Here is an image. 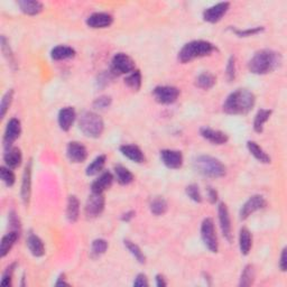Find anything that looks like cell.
I'll return each mask as SVG.
<instances>
[{
    "instance_id": "19",
    "label": "cell",
    "mask_w": 287,
    "mask_h": 287,
    "mask_svg": "<svg viewBox=\"0 0 287 287\" xmlns=\"http://www.w3.org/2000/svg\"><path fill=\"white\" fill-rule=\"evenodd\" d=\"M76 119V112L73 107H64L59 111V126L63 131H69Z\"/></svg>"
},
{
    "instance_id": "12",
    "label": "cell",
    "mask_w": 287,
    "mask_h": 287,
    "mask_svg": "<svg viewBox=\"0 0 287 287\" xmlns=\"http://www.w3.org/2000/svg\"><path fill=\"white\" fill-rule=\"evenodd\" d=\"M229 9H230V3H227V2L219 3L204 10L202 14V17L204 19V22H207V23H210V24L219 23L220 20L225 16V14L229 12Z\"/></svg>"
},
{
    "instance_id": "47",
    "label": "cell",
    "mask_w": 287,
    "mask_h": 287,
    "mask_svg": "<svg viewBox=\"0 0 287 287\" xmlns=\"http://www.w3.org/2000/svg\"><path fill=\"white\" fill-rule=\"evenodd\" d=\"M8 224L12 231L20 232V221L17 213L15 211H10L8 214Z\"/></svg>"
},
{
    "instance_id": "27",
    "label": "cell",
    "mask_w": 287,
    "mask_h": 287,
    "mask_svg": "<svg viewBox=\"0 0 287 287\" xmlns=\"http://www.w3.org/2000/svg\"><path fill=\"white\" fill-rule=\"evenodd\" d=\"M253 248V235L249 230L243 227L239 231V249L244 256H248Z\"/></svg>"
},
{
    "instance_id": "14",
    "label": "cell",
    "mask_w": 287,
    "mask_h": 287,
    "mask_svg": "<svg viewBox=\"0 0 287 287\" xmlns=\"http://www.w3.org/2000/svg\"><path fill=\"white\" fill-rule=\"evenodd\" d=\"M66 156L71 163L80 164L86 161L88 158V151L83 144L79 141H70L66 146Z\"/></svg>"
},
{
    "instance_id": "33",
    "label": "cell",
    "mask_w": 287,
    "mask_h": 287,
    "mask_svg": "<svg viewBox=\"0 0 287 287\" xmlns=\"http://www.w3.org/2000/svg\"><path fill=\"white\" fill-rule=\"evenodd\" d=\"M106 161H107L106 155L97 156L94 160L89 164V166L86 167V170H85L86 175L94 176V175H97V174L101 173V171L104 170V167L106 165Z\"/></svg>"
},
{
    "instance_id": "37",
    "label": "cell",
    "mask_w": 287,
    "mask_h": 287,
    "mask_svg": "<svg viewBox=\"0 0 287 287\" xmlns=\"http://www.w3.org/2000/svg\"><path fill=\"white\" fill-rule=\"evenodd\" d=\"M124 245H125V247L128 249V251H129V253L132 255V257H134L138 261V263H139V264H145L146 263V256L141 251L139 246L136 245L135 243H132L131 240H128V239L124 240Z\"/></svg>"
},
{
    "instance_id": "15",
    "label": "cell",
    "mask_w": 287,
    "mask_h": 287,
    "mask_svg": "<svg viewBox=\"0 0 287 287\" xmlns=\"http://www.w3.org/2000/svg\"><path fill=\"white\" fill-rule=\"evenodd\" d=\"M161 161L170 170H178L183 166V154L179 151L174 150H163L161 151Z\"/></svg>"
},
{
    "instance_id": "20",
    "label": "cell",
    "mask_w": 287,
    "mask_h": 287,
    "mask_svg": "<svg viewBox=\"0 0 287 287\" xmlns=\"http://www.w3.org/2000/svg\"><path fill=\"white\" fill-rule=\"evenodd\" d=\"M115 176L110 172H104L100 174V176L92 183L91 191L93 193H105L107 189H109L114 183Z\"/></svg>"
},
{
    "instance_id": "51",
    "label": "cell",
    "mask_w": 287,
    "mask_h": 287,
    "mask_svg": "<svg viewBox=\"0 0 287 287\" xmlns=\"http://www.w3.org/2000/svg\"><path fill=\"white\" fill-rule=\"evenodd\" d=\"M135 215H136V212L131 210V211H128V212L122 214L120 219H121V221H124V222H129L135 218Z\"/></svg>"
},
{
    "instance_id": "13",
    "label": "cell",
    "mask_w": 287,
    "mask_h": 287,
    "mask_svg": "<svg viewBox=\"0 0 287 287\" xmlns=\"http://www.w3.org/2000/svg\"><path fill=\"white\" fill-rule=\"evenodd\" d=\"M219 214V223L223 237L228 240L229 243L232 242V227H231V219H230V213L227 204L221 202L218 207Z\"/></svg>"
},
{
    "instance_id": "28",
    "label": "cell",
    "mask_w": 287,
    "mask_h": 287,
    "mask_svg": "<svg viewBox=\"0 0 287 287\" xmlns=\"http://www.w3.org/2000/svg\"><path fill=\"white\" fill-rule=\"evenodd\" d=\"M247 148H248V151H249L251 155H253L258 162L263 163V164H270L271 163L270 156L256 141H254V140L247 141Z\"/></svg>"
},
{
    "instance_id": "4",
    "label": "cell",
    "mask_w": 287,
    "mask_h": 287,
    "mask_svg": "<svg viewBox=\"0 0 287 287\" xmlns=\"http://www.w3.org/2000/svg\"><path fill=\"white\" fill-rule=\"evenodd\" d=\"M193 166L194 170L204 177L221 178L227 174V167L223 165L221 161L209 155L198 156L194 160Z\"/></svg>"
},
{
    "instance_id": "45",
    "label": "cell",
    "mask_w": 287,
    "mask_h": 287,
    "mask_svg": "<svg viewBox=\"0 0 287 287\" xmlns=\"http://www.w3.org/2000/svg\"><path fill=\"white\" fill-rule=\"evenodd\" d=\"M264 27H253L247 29H234L233 33L239 36V37H249V36L257 35L261 32H264Z\"/></svg>"
},
{
    "instance_id": "31",
    "label": "cell",
    "mask_w": 287,
    "mask_h": 287,
    "mask_svg": "<svg viewBox=\"0 0 287 287\" xmlns=\"http://www.w3.org/2000/svg\"><path fill=\"white\" fill-rule=\"evenodd\" d=\"M273 114V110L270 109H260L255 116L254 119V130L258 134H261L264 131L265 124L269 120V118Z\"/></svg>"
},
{
    "instance_id": "10",
    "label": "cell",
    "mask_w": 287,
    "mask_h": 287,
    "mask_svg": "<svg viewBox=\"0 0 287 287\" xmlns=\"http://www.w3.org/2000/svg\"><path fill=\"white\" fill-rule=\"evenodd\" d=\"M266 206H267L266 199L263 196H260V194H256V196L250 197L247 201L244 203L242 209H240V220H247L250 215H253L255 212L264 209Z\"/></svg>"
},
{
    "instance_id": "26",
    "label": "cell",
    "mask_w": 287,
    "mask_h": 287,
    "mask_svg": "<svg viewBox=\"0 0 287 287\" xmlns=\"http://www.w3.org/2000/svg\"><path fill=\"white\" fill-rule=\"evenodd\" d=\"M76 52L74 49H72L71 46L66 45H58L51 51V59L53 61H63L73 59Z\"/></svg>"
},
{
    "instance_id": "46",
    "label": "cell",
    "mask_w": 287,
    "mask_h": 287,
    "mask_svg": "<svg viewBox=\"0 0 287 287\" xmlns=\"http://www.w3.org/2000/svg\"><path fill=\"white\" fill-rule=\"evenodd\" d=\"M111 102H112L111 97L101 95L93 101V107L95 108V109H100V110L107 109V108H109L111 106Z\"/></svg>"
},
{
    "instance_id": "29",
    "label": "cell",
    "mask_w": 287,
    "mask_h": 287,
    "mask_svg": "<svg viewBox=\"0 0 287 287\" xmlns=\"http://www.w3.org/2000/svg\"><path fill=\"white\" fill-rule=\"evenodd\" d=\"M80 215V202L75 196H70L66 206V218L71 223L78 221Z\"/></svg>"
},
{
    "instance_id": "17",
    "label": "cell",
    "mask_w": 287,
    "mask_h": 287,
    "mask_svg": "<svg viewBox=\"0 0 287 287\" xmlns=\"http://www.w3.org/2000/svg\"><path fill=\"white\" fill-rule=\"evenodd\" d=\"M30 194H32V161H29L25 167L22 181V188H20V196L24 204L26 207L29 206Z\"/></svg>"
},
{
    "instance_id": "3",
    "label": "cell",
    "mask_w": 287,
    "mask_h": 287,
    "mask_svg": "<svg viewBox=\"0 0 287 287\" xmlns=\"http://www.w3.org/2000/svg\"><path fill=\"white\" fill-rule=\"evenodd\" d=\"M215 51H217V47L211 42L202 39L192 40V42L186 43L179 50L177 59L182 64H186L196 59L206 58V56L211 55Z\"/></svg>"
},
{
    "instance_id": "9",
    "label": "cell",
    "mask_w": 287,
    "mask_h": 287,
    "mask_svg": "<svg viewBox=\"0 0 287 287\" xmlns=\"http://www.w3.org/2000/svg\"><path fill=\"white\" fill-rule=\"evenodd\" d=\"M106 206V199L104 193H91V196L86 200L84 212L86 218L94 219L104 212Z\"/></svg>"
},
{
    "instance_id": "41",
    "label": "cell",
    "mask_w": 287,
    "mask_h": 287,
    "mask_svg": "<svg viewBox=\"0 0 287 287\" xmlns=\"http://www.w3.org/2000/svg\"><path fill=\"white\" fill-rule=\"evenodd\" d=\"M14 99V90L13 89H9L6 93L3 95V99H2V104H0V117L5 118L6 114L9 110L10 106H12V102Z\"/></svg>"
},
{
    "instance_id": "34",
    "label": "cell",
    "mask_w": 287,
    "mask_h": 287,
    "mask_svg": "<svg viewBox=\"0 0 287 287\" xmlns=\"http://www.w3.org/2000/svg\"><path fill=\"white\" fill-rule=\"evenodd\" d=\"M142 78L139 70L132 71L125 78V84L132 91H139L141 88Z\"/></svg>"
},
{
    "instance_id": "18",
    "label": "cell",
    "mask_w": 287,
    "mask_h": 287,
    "mask_svg": "<svg viewBox=\"0 0 287 287\" xmlns=\"http://www.w3.org/2000/svg\"><path fill=\"white\" fill-rule=\"evenodd\" d=\"M200 135L206 140L213 144V145H224V144L229 141V136L225 132L218 129H212L210 127H202L200 129Z\"/></svg>"
},
{
    "instance_id": "1",
    "label": "cell",
    "mask_w": 287,
    "mask_h": 287,
    "mask_svg": "<svg viewBox=\"0 0 287 287\" xmlns=\"http://www.w3.org/2000/svg\"><path fill=\"white\" fill-rule=\"evenodd\" d=\"M256 104V97L247 89H237L231 92L224 100L222 109L228 115H247L253 110Z\"/></svg>"
},
{
    "instance_id": "44",
    "label": "cell",
    "mask_w": 287,
    "mask_h": 287,
    "mask_svg": "<svg viewBox=\"0 0 287 287\" xmlns=\"http://www.w3.org/2000/svg\"><path fill=\"white\" fill-rule=\"evenodd\" d=\"M237 69H235V58L234 56H230V59L225 66V76H227L228 82H232L235 79V74H237Z\"/></svg>"
},
{
    "instance_id": "11",
    "label": "cell",
    "mask_w": 287,
    "mask_h": 287,
    "mask_svg": "<svg viewBox=\"0 0 287 287\" xmlns=\"http://www.w3.org/2000/svg\"><path fill=\"white\" fill-rule=\"evenodd\" d=\"M22 134V124H20V120L17 118H12L6 126V129H5L4 134V147L5 150L7 148L13 147V144L16 141Z\"/></svg>"
},
{
    "instance_id": "42",
    "label": "cell",
    "mask_w": 287,
    "mask_h": 287,
    "mask_svg": "<svg viewBox=\"0 0 287 287\" xmlns=\"http://www.w3.org/2000/svg\"><path fill=\"white\" fill-rule=\"evenodd\" d=\"M185 192L186 196L191 199L192 201L197 203H201L203 201L201 191H200V187L197 185V184H189V185L186 186Z\"/></svg>"
},
{
    "instance_id": "22",
    "label": "cell",
    "mask_w": 287,
    "mask_h": 287,
    "mask_svg": "<svg viewBox=\"0 0 287 287\" xmlns=\"http://www.w3.org/2000/svg\"><path fill=\"white\" fill-rule=\"evenodd\" d=\"M4 162L5 165L9 168H17L20 166L23 162V154L18 147H10L7 148L4 154Z\"/></svg>"
},
{
    "instance_id": "52",
    "label": "cell",
    "mask_w": 287,
    "mask_h": 287,
    "mask_svg": "<svg viewBox=\"0 0 287 287\" xmlns=\"http://www.w3.org/2000/svg\"><path fill=\"white\" fill-rule=\"evenodd\" d=\"M155 279H156V286L157 287H165V286H167V281H166L165 277H164L163 275H161V274L156 275Z\"/></svg>"
},
{
    "instance_id": "48",
    "label": "cell",
    "mask_w": 287,
    "mask_h": 287,
    "mask_svg": "<svg viewBox=\"0 0 287 287\" xmlns=\"http://www.w3.org/2000/svg\"><path fill=\"white\" fill-rule=\"evenodd\" d=\"M134 286H137V287H147V286H150L147 276L145 274H138L136 276L135 280H134Z\"/></svg>"
},
{
    "instance_id": "50",
    "label": "cell",
    "mask_w": 287,
    "mask_h": 287,
    "mask_svg": "<svg viewBox=\"0 0 287 287\" xmlns=\"http://www.w3.org/2000/svg\"><path fill=\"white\" fill-rule=\"evenodd\" d=\"M279 268L281 271H283V273L286 271V268H287V249L286 248L281 250L280 258H279Z\"/></svg>"
},
{
    "instance_id": "38",
    "label": "cell",
    "mask_w": 287,
    "mask_h": 287,
    "mask_svg": "<svg viewBox=\"0 0 287 287\" xmlns=\"http://www.w3.org/2000/svg\"><path fill=\"white\" fill-rule=\"evenodd\" d=\"M256 277L255 274V268L253 265H247L246 267L243 269L242 276H240V280H239V286L242 287H248L254 284V280Z\"/></svg>"
},
{
    "instance_id": "39",
    "label": "cell",
    "mask_w": 287,
    "mask_h": 287,
    "mask_svg": "<svg viewBox=\"0 0 287 287\" xmlns=\"http://www.w3.org/2000/svg\"><path fill=\"white\" fill-rule=\"evenodd\" d=\"M2 51H3V54L5 56V59L7 60L8 65H10V68L13 70H16V60H15V56L12 52V50H10V46L8 40L6 39V37L3 35L2 36Z\"/></svg>"
},
{
    "instance_id": "6",
    "label": "cell",
    "mask_w": 287,
    "mask_h": 287,
    "mask_svg": "<svg viewBox=\"0 0 287 287\" xmlns=\"http://www.w3.org/2000/svg\"><path fill=\"white\" fill-rule=\"evenodd\" d=\"M201 238L204 246L213 254L219 251V243L215 232L214 222L211 218H206L201 224Z\"/></svg>"
},
{
    "instance_id": "40",
    "label": "cell",
    "mask_w": 287,
    "mask_h": 287,
    "mask_svg": "<svg viewBox=\"0 0 287 287\" xmlns=\"http://www.w3.org/2000/svg\"><path fill=\"white\" fill-rule=\"evenodd\" d=\"M0 178H2L5 185L8 187H12L16 183V176H15V173L13 172V168H9L6 165L0 167Z\"/></svg>"
},
{
    "instance_id": "53",
    "label": "cell",
    "mask_w": 287,
    "mask_h": 287,
    "mask_svg": "<svg viewBox=\"0 0 287 287\" xmlns=\"http://www.w3.org/2000/svg\"><path fill=\"white\" fill-rule=\"evenodd\" d=\"M55 286H70V283H68V281H66V278H65L64 274L61 275L60 277L58 278V280L55 281Z\"/></svg>"
},
{
    "instance_id": "35",
    "label": "cell",
    "mask_w": 287,
    "mask_h": 287,
    "mask_svg": "<svg viewBox=\"0 0 287 287\" xmlns=\"http://www.w3.org/2000/svg\"><path fill=\"white\" fill-rule=\"evenodd\" d=\"M108 249V242L105 239L99 238L95 239L91 244V249H90V256L91 258L97 259L101 257L102 255L106 254V251Z\"/></svg>"
},
{
    "instance_id": "43",
    "label": "cell",
    "mask_w": 287,
    "mask_h": 287,
    "mask_svg": "<svg viewBox=\"0 0 287 287\" xmlns=\"http://www.w3.org/2000/svg\"><path fill=\"white\" fill-rule=\"evenodd\" d=\"M17 264L14 263L12 265H9L8 267L5 269V271L3 273V277H2V286L4 287H8L12 286V279H13V274L15 271V268H16Z\"/></svg>"
},
{
    "instance_id": "8",
    "label": "cell",
    "mask_w": 287,
    "mask_h": 287,
    "mask_svg": "<svg viewBox=\"0 0 287 287\" xmlns=\"http://www.w3.org/2000/svg\"><path fill=\"white\" fill-rule=\"evenodd\" d=\"M136 70L135 61L126 53H117L111 61V71L117 75H128Z\"/></svg>"
},
{
    "instance_id": "36",
    "label": "cell",
    "mask_w": 287,
    "mask_h": 287,
    "mask_svg": "<svg viewBox=\"0 0 287 287\" xmlns=\"http://www.w3.org/2000/svg\"><path fill=\"white\" fill-rule=\"evenodd\" d=\"M168 209V204L167 201L164 198H155L154 200H152V202L150 204V210L151 212L156 215V217H160V215L165 214L167 212Z\"/></svg>"
},
{
    "instance_id": "49",
    "label": "cell",
    "mask_w": 287,
    "mask_h": 287,
    "mask_svg": "<svg viewBox=\"0 0 287 287\" xmlns=\"http://www.w3.org/2000/svg\"><path fill=\"white\" fill-rule=\"evenodd\" d=\"M207 192H208V199H209V201L211 204H215L218 202V199H219V194L217 192V189L211 187V186H209L207 188Z\"/></svg>"
},
{
    "instance_id": "21",
    "label": "cell",
    "mask_w": 287,
    "mask_h": 287,
    "mask_svg": "<svg viewBox=\"0 0 287 287\" xmlns=\"http://www.w3.org/2000/svg\"><path fill=\"white\" fill-rule=\"evenodd\" d=\"M119 151L122 155L128 158V160H130L137 164H142L146 161L142 151L136 145H130V144L129 145H121L119 147Z\"/></svg>"
},
{
    "instance_id": "5",
    "label": "cell",
    "mask_w": 287,
    "mask_h": 287,
    "mask_svg": "<svg viewBox=\"0 0 287 287\" xmlns=\"http://www.w3.org/2000/svg\"><path fill=\"white\" fill-rule=\"evenodd\" d=\"M79 128L84 136L89 138H99L105 130V122L95 112L85 111L79 119Z\"/></svg>"
},
{
    "instance_id": "16",
    "label": "cell",
    "mask_w": 287,
    "mask_h": 287,
    "mask_svg": "<svg viewBox=\"0 0 287 287\" xmlns=\"http://www.w3.org/2000/svg\"><path fill=\"white\" fill-rule=\"evenodd\" d=\"M114 23V16L108 13H94L86 18L85 24L93 29H102L110 27Z\"/></svg>"
},
{
    "instance_id": "23",
    "label": "cell",
    "mask_w": 287,
    "mask_h": 287,
    "mask_svg": "<svg viewBox=\"0 0 287 287\" xmlns=\"http://www.w3.org/2000/svg\"><path fill=\"white\" fill-rule=\"evenodd\" d=\"M26 245L29 253L32 254L34 257H43L45 255L44 243L37 234L29 233L26 240Z\"/></svg>"
},
{
    "instance_id": "7",
    "label": "cell",
    "mask_w": 287,
    "mask_h": 287,
    "mask_svg": "<svg viewBox=\"0 0 287 287\" xmlns=\"http://www.w3.org/2000/svg\"><path fill=\"white\" fill-rule=\"evenodd\" d=\"M179 89L173 85H158L153 90V98L161 105H173L179 97Z\"/></svg>"
},
{
    "instance_id": "32",
    "label": "cell",
    "mask_w": 287,
    "mask_h": 287,
    "mask_svg": "<svg viewBox=\"0 0 287 287\" xmlns=\"http://www.w3.org/2000/svg\"><path fill=\"white\" fill-rule=\"evenodd\" d=\"M215 82H217V78L214 74L210 72H203L196 79V85L202 90H210L213 88Z\"/></svg>"
},
{
    "instance_id": "30",
    "label": "cell",
    "mask_w": 287,
    "mask_h": 287,
    "mask_svg": "<svg viewBox=\"0 0 287 287\" xmlns=\"http://www.w3.org/2000/svg\"><path fill=\"white\" fill-rule=\"evenodd\" d=\"M115 178L120 185H129L130 183L134 182V174H132L127 167L122 165L115 166Z\"/></svg>"
},
{
    "instance_id": "24",
    "label": "cell",
    "mask_w": 287,
    "mask_h": 287,
    "mask_svg": "<svg viewBox=\"0 0 287 287\" xmlns=\"http://www.w3.org/2000/svg\"><path fill=\"white\" fill-rule=\"evenodd\" d=\"M17 5L20 12L28 15V16H36V15L42 13L44 9L43 4L37 2V0H19Z\"/></svg>"
},
{
    "instance_id": "25",
    "label": "cell",
    "mask_w": 287,
    "mask_h": 287,
    "mask_svg": "<svg viewBox=\"0 0 287 287\" xmlns=\"http://www.w3.org/2000/svg\"><path fill=\"white\" fill-rule=\"evenodd\" d=\"M18 231H12L9 230V232L6 233L2 239V244H0V256L2 258L6 257V256L10 253V250L14 247V245L16 244V242L19 238Z\"/></svg>"
},
{
    "instance_id": "2",
    "label": "cell",
    "mask_w": 287,
    "mask_h": 287,
    "mask_svg": "<svg viewBox=\"0 0 287 287\" xmlns=\"http://www.w3.org/2000/svg\"><path fill=\"white\" fill-rule=\"evenodd\" d=\"M281 63L279 53L271 50H260L254 54L248 62V70L253 74L264 75L275 71Z\"/></svg>"
}]
</instances>
